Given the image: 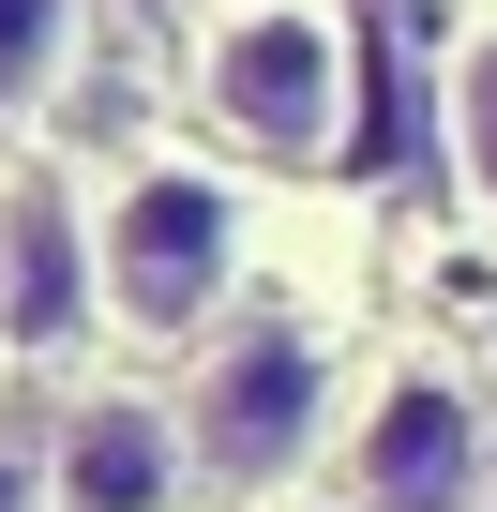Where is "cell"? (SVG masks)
<instances>
[{
	"label": "cell",
	"mask_w": 497,
	"mask_h": 512,
	"mask_svg": "<svg viewBox=\"0 0 497 512\" xmlns=\"http://www.w3.org/2000/svg\"><path fill=\"white\" fill-rule=\"evenodd\" d=\"M91 272H106V317L121 332H196L241 272V196L211 166H121L106 211H91Z\"/></svg>",
	"instance_id": "cell-1"
},
{
	"label": "cell",
	"mask_w": 497,
	"mask_h": 512,
	"mask_svg": "<svg viewBox=\"0 0 497 512\" xmlns=\"http://www.w3.org/2000/svg\"><path fill=\"white\" fill-rule=\"evenodd\" d=\"M317 422H332V347H317L302 317H241V332H211L196 407H181L196 482H226V497H272V482L317 452Z\"/></svg>",
	"instance_id": "cell-2"
},
{
	"label": "cell",
	"mask_w": 497,
	"mask_h": 512,
	"mask_svg": "<svg viewBox=\"0 0 497 512\" xmlns=\"http://www.w3.org/2000/svg\"><path fill=\"white\" fill-rule=\"evenodd\" d=\"M196 106L241 151L317 166L347 136V31L317 16V0H241V16H211V46H196Z\"/></svg>",
	"instance_id": "cell-3"
},
{
	"label": "cell",
	"mask_w": 497,
	"mask_h": 512,
	"mask_svg": "<svg viewBox=\"0 0 497 512\" xmlns=\"http://www.w3.org/2000/svg\"><path fill=\"white\" fill-rule=\"evenodd\" d=\"M347 497H362V512H482V407H467L452 377H392V392L362 407Z\"/></svg>",
	"instance_id": "cell-4"
},
{
	"label": "cell",
	"mask_w": 497,
	"mask_h": 512,
	"mask_svg": "<svg viewBox=\"0 0 497 512\" xmlns=\"http://www.w3.org/2000/svg\"><path fill=\"white\" fill-rule=\"evenodd\" d=\"M181 482H196V437L151 392H91L61 422V512H166Z\"/></svg>",
	"instance_id": "cell-5"
},
{
	"label": "cell",
	"mask_w": 497,
	"mask_h": 512,
	"mask_svg": "<svg viewBox=\"0 0 497 512\" xmlns=\"http://www.w3.org/2000/svg\"><path fill=\"white\" fill-rule=\"evenodd\" d=\"M91 302H106V272H91L61 181H16V196H0V332H16V347H61Z\"/></svg>",
	"instance_id": "cell-6"
},
{
	"label": "cell",
	"mask_w": 497,
	"mask_h": 512,
	"mask_svg": "<svg viewBox=\"0 0 497 512\" xmlns=\"http://www.w3.org/2000/svg\"><path fill=\"white\" fill-rule=\"evenodd\" d=\"M76 61V0H0V106H46Z\"/></svg>",
	"instance_id": "cell-7"
},
{
	"label": "cell",
	"mask_w": 497,
	"mask_h": 512,
	"mask_svg": "<svg viewBox=\"0 0 497 512\" xmlns=\"http://www.w3.org/2000/svg\"><path fill=\"white\" fill-rule=\"evenodd\" d=\"M452 166L497 211V31H467V61H452Z\"/></svg>",
	"instance_id": "cell-8"
}]
</instances>
